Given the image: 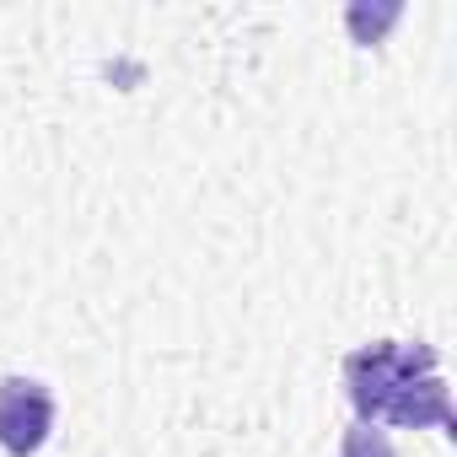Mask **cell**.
Returning a JSON list of instances; mask_svg holds the SVG:
<instances>
[{
	"label": "cell",
	"mask_w": 457,
	"mask_h": 457,
	"mask_svg": "<svg viewBox=\"0 0 457 457\" xmlns=\"http://www.w3.org/2000/svg\"><path fill=\"white\" fill-rule=\"evenodd\" d=\"M339 457H393V446H387V436H382V430L355 425V430L345 436V452H339Z\"/></svg>",
	"instance_id": "cell-3"
},
{
	"label": "cell",
	"mask_w": 457,
	"mask_h": 457,
	"mask_svg": "<svg viewBox=\"0 0 457 457\" xmlns=\"http://www.w3.org/2000/svg\"><path fill=\"white\" fill-rule=\"evenodd\" d=\"M54 430V393L38 377H0V446L33 457Z\"/></svg>",
	"instance_id": "cell-2"
},
{
	"label": "cell",
	"mask_w": 457,
	"mask_h": 457,
	"mask_svg": "<svg viewBox=\"0 0 457 457\" xmlns=\"http://www.w3.org/2000/svg\"><path fill=\"white\" fill-rule=\"evenodd\" d=\"M345 387H350V403H355L361 425H371V420L441 425V430L452 425L446 387H441L436 355L425 345H398V339L361 345L345 361Z\"/></svg>",
	"instance_id": "cell-1"
}]
</instances>
